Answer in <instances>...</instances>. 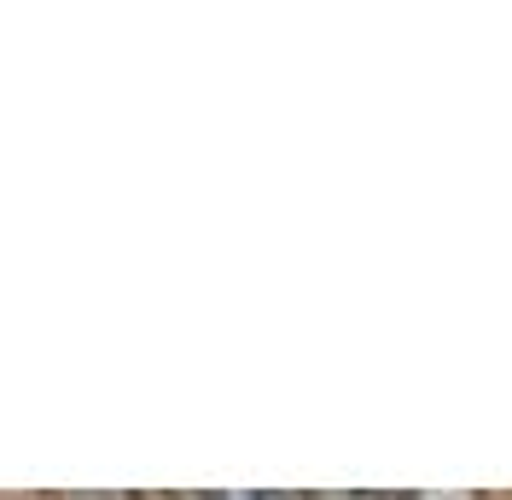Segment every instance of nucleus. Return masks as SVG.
<instances>
[{
  "mask_svg": "<svg viewBox=\"0 0 512 500\" xmlns=\"http://www.w3.org/2000/svg\"><path fill=\"white\" fill-rule=\"evenodd\" d=\"M408 500H472V495H408Z\"/></svg>",
  "mask_w": 512,
  "mask_h": 500,
  "instance_id": "2",
  "label": "nucleus"
},
{
  "mask_svg": "<svg viewBox=\"0 0 512 500\" xmlns=\"http://www.w3.org/2000/svg\"><path fill=\"white\" fill-rule=\"evenodd\" d=\"M210 500H280V495H210Z\"/></svg>",
  "mask_w": 512,
  "mask_h": 500,
  "instance_id": "1",
  "label": "nucleus"
}]
</instances>
